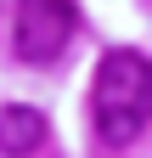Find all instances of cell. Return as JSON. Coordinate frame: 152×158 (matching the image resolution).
Masks as SVG:
<instances>
[{"instance_id":"7a4b0ae2","label":"cell","mask_w":152,"mask_h":158,"mask_svg":"<svg viewBox=\"0 0 152 158\" xmlns=\"http://www.w3.org/2000/svg\"><path fill=\"white\" fill-rule=\"evenodd\" d=\"M73 23H79V11H73V0H17V23H11V45L23 62H56V56L68 51L73 40Z\"/></svg>"},{"instance_id":"6da1fadb","label":"cell","mask_w":152,"mask_h":158,"mask_svg":"<svg viewBox=\"0 0 152 158\" xmlns=\"http://www.w3.org/2000/svg\"><path fill=\"white\" fill-rule=\"evenodd\" d=\"M90 118L107 147H130L152 118V62L141 51H107L90 90Z\"/></svg>"},{"instance_id":"3957f363","label":"cell","mask_w":152,"mask_h":158,"mask_svg":"<svg viewBox=\"0 0 152 158\" xmlns=\"http://www.w3.org/2000/svg\"><path fill=\"white\" fill-rule=\"evenodd\" d=\"M45 113L40 107H28V102H6L0 107V152L6 158H28V152H40L45 147Z\"/></svg>"}]
</instances>
